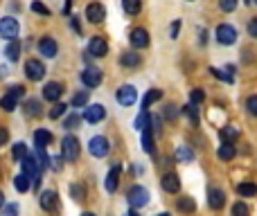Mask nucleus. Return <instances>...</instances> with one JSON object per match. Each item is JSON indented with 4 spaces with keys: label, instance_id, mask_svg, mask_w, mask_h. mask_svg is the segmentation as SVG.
<instances>
[{
    "label": "nucleus",
    "instance_id": "1",
    "mask_svg": "<svg viewBox=\"0 0 257 216\" xmlns=\"http://www.w3.org/2000/svg\"><path fill=\"white\" fill-rule=\"evenodd\" d=\"M61 156H64V160H68V162H75V160L79 158V140L72 137V135H65L64 142H61Z\"/></svg>",
    "mask_w": 257,
    "mask_h": 216
},
{
    "label": "nucleus",
    "instance_id": "2",
    "mask_svg": "<svg viewBox=\"0 0 257 216\" xmlns=\"http://www.w3.org/2000/svg\"><path fill=\"white\" fill-rule=\"evenodd\" d=\"M128 205L131 207H135V210H140V207H145L147 203H149V192H147L145 187H140V185H135V187L128 189Z\"/></svg>",
    "mask_w": 257,
    "mask_h": 216
},
{
    "label": "nucleus",
    "instance_id": "3",
    "mask_svg": "<svg viewBox=\"0 0 257 216\" xmlns=\"http://www.w3.org/2000/svg\"><path fill=\"white\" fill-rule=\"evenodd\" d=\"M18 20L12 16H7L0 20V36L5 39V41H16L18 39Z\"/></svg>",
    "mask_w": 257,
    "mask_h": 216
},
{
    "label": "nucleus",
    "instance_id": "4",
    "mask_svg": "<svg viewBox=\"0 0 257 216\" xmlns=\"http://www.w3.org/2000/svg\"><path fill=\"white\" fill-rule=\"evenodd\" d=\"M216 41L221 43V45H233L237 41V29L228 23H221L216 27Z\"/></svg>",
    "mask_w": 257,
    "mask_h": 216
},
{
    "label": "nucleus",
    "instance_id": "5",
    "mask_svg": "<svg viewBox=\"0 0 257 216\" xmlns=\"http://www.w3.org/2000/svg\"><path fill=\"white\" fill-rule=\"evenodd\" d=\"M25 75L32 79V81H41L43 77H45V65L41 61H36V59H29L27 63H25Z\"/></svg>",
    "mask_w": 257,
    "mask_h": 216
},
{
    "label": "nucleus",
    "instance_id": "6",
    "mask_svg": "<svg viewBox=\"0 0 257 216\" xmlns=\"http://www.w3.org/2000/svg\"><path fill=\"white\" fill-rule=\"evenodd\" d=\"M88 151L93 153L95 158H104L106 153H108V140H106L104 135H95L90 144H88Z\"/></svg>",
    "mask_w": 257,
    "mask_h": 216
},
{
    "label": "nucleus",
    "instance_id": "7",
    "mask_svg": "<svg viewBox=\"0 0 257 216\" xmlns=\"http://www.w3.org/2000/svg\"><path fill=\"white\" fill-rule=\"evenodd\" d=\"M115 99H117V104L131 106V104H135V99H138V93H135L133 86H120V88H117Z\"/></svg>",
    "mask_w": 257,
    "mask_h": 216
},
{
    "label": "nucleus",
    "instance_id": "8",
    "mask_svg": "<svg viewBox=\"0 0 257 216\" xmlns=\"http://www.w3.org/2000/svg\"><path fill=\"white\" fill-rule=\"evenodd\" d=\"M104 117H106V108L102 104H90L86 108V113H84V119H86V122H90V124L102 122Z\"/></svg>",
    "mask_w": 257,
    "mask_h": 216
},
{
    "label": "nucleus",
    "instance_id": "9",
    "mask_svg": "<svg viewBox=\"0 0 257 216\" xmlns=\"http://www.w3.org/2000/svg\"><path fill=\"white\" fill-rule=\"evenodd\" d=\"M108 52V43L104 41V36H93L90 43H88V54H93V57H106Z\"/></svg>",
    "mask_w": 257,
    "mask_h": 216
},
{
    "label": "nucleus",
    "instance_id": "10",
    "mask_svg": "<svg viewBox=\"0 0 257 216\" xmlns=\"http://www.w3.org/2000/svg\"><path fill=\"white\" fill-rule=\"evenodd\" d=\"M82 83L86 88H97L102 83V72L97 68H86L82 72Z\"/></svg>",
    "mask_w": 257,
    "mask_h": 216
},
{
    "label": "nucleus",
    "instance_id": "11",
    "mask_svg": "<svg viewBox=\"0 0 257 216\" xmlns=\"http://www.w3.org/2000/svg\"><path fill=\"white\" fill-rule=\"evenodd\" d=\"M39 52H41L43 57H47V59H54L57 57V52H59L57 41L50 39V36H43L41 41H39Z\"/></svg>",
    "mask_w": 257,
    "mask_h": 216
},
{
    "label": "nucleus",
    "instance_id": "12",
    "mask_svg": "<svg viewBox=\"0 0 257 216\" xmlns=\"http://www.w3.org/2000/svg\"><path fill=\"white\" fill-rule=\"evenodd\" d=\"M21 164H23V171L29 176V178H32V180H34L36 176H41L43 164H41V162H36L34 156H27V158H23V160H21Z\"/></svg>",
    "mask_w": 257,
    "mask_h": 216
},
{
    "label": "nucleus",
    "instance_id": "13",
    "mask_svg": "<svg viewBox=\"0 0 257 216\" xmlns=\"http://www.w3.org/2000/svg\"><path fill=\"white\" fill-rule=\"evenodd\" d=\"M86 18L90 20V23L97 25V23H102V20L106 18V9L100 5V2H93V5L86 7Z\"/></svg>",
    "mask_w": 257,
    "mask_h": 216
},
{
    "label": "nucleus",
    "instance_id": "14",
    "mask_svg": "<svg viewBox=\"0 0 257 216\" xmlns=\"http://www.w3.org/2000/svg\"><path fill=\"white\" fill-rule=\"evenodd\" d=\"M131 45L133 47H138V50H142V47H147L149 45V34H147V29H142V27H135L133 32H131Z\"/></svg>",
    "mask_w": 257,
    "mask_h": 216
},
{
    "label": "nucleus",
    "instance_id": "15",
    "mask_svg": "<svg viewBox=\"0 0 257 216\" xmlns=\"http://www.w3.org/2000/svg\"><path fill=\"white\" fill-rule=\"evenodd\" d=\"M61 95H64V86L57 83V81L45 83V88H43V97H45L47 101H57Z\"/></svg>",
    "mask_w": 257,
    "mask_h": 216
},
{
    "label": "nucleus",
    "instance_id": "16",
    "mask_svg": "<svg viewBox=\"0 0 257 216\" xmlns=\"http://www.w3.org/2000/svg\"><path fill=\"white\" fill-rule=\"evenodd\" d=\"M208 205H210L212 210H221L223 205H226V194L221 189H210L208 194Z\"/></svg>",
    "mask_w": 257,
    "mask_h": 216
},
{
    "label": "nucleus",
    "instance_id": "17",
    "mask_svg": "<svg viewBox=\"0 0 257 216\" xmlns=\"http://www.w3.org/2000/svg\"><path fill=\"white\" fill-rule=\"evenodd\" d=\"M120 174H122V167H120V164H115V167L108 171V176H106V192H115V189H117Z\"/></svg>",
    "mask_w": 257,
    "mask_h": 216
},
{
    "label": "nucleus",
    "instance_id": "18",
    "mask_svg": "<svg viewBox=\"0 0 257 216\" xmlns=\"http://www.w3.org/2000/svg\"><path fill=\"white\" fill-rule=\"evenodd\" d=\"M163 189L170 194H176L181 189V180H178V176L176 174H165L163 176Z\"/></svg>",
    "mask_w": 257,
    "mask_h": 216
},
{
    "label": "nucleus",
    "instance_id": "19",
    "mask_svg": "<svg viewBox=\"0 0 257 216\" xmlns=\"http://www.w3.org/2000/svg\"><path fill=\"white\" fill-rule=\"evenodd\" d=\"M41 207L45 212H54V210H57V194H54V192H43L41 194Z\"/></svg>",
    "mask_w": 257,
    "mask_h": 216
},
{
    "label": "nucleus",
    "instance_id": "20",
    "mask_svg": "<svg viewBox=\"0 0 257 216\" xmlns=\"http://www.w3.org/2000/svg\"><path fill=\"white\" fill-rule=\"evenodd\" d=\"M34 142H36V146H39V149H45V146L52 142V133H50V131H45V129H39L34 133Z\"/></svg>",
    "mask_w": 257,
    "mask_h": 216
},
{
    "label": "nucleus",
    "instance_id": "21",
    "mask_svg": "<svg viewBox=\"0 0 257 216\" xmlns=\"http://www.w3.org/2000/svg\"><path fill=\"white\" fill-rule=\"evenodd\" d=\"M235 144L233 142H223L221 146H219V151H216V156H219V158L221 160H226V162H228V160H233L235 158Z\"/></svg>",
    "mask_w": 257,
    "mask_h": 216
},
{
    "label": "nucleus",
    "instance_id": "22",
    "mask_svg": "<svg viewBox=\"0 0 257 216\" xmlns=\"http://www.w3.org/2000/svg\"><path fill=\"white\" fill-rule=\"evenodd\" d=\"M14 187H16L21 194H25L29 187H32V178H29V176L23 171L21 176H16V178H14Z\"/></svg>",
    "mask_w": 257,
    "mask_h": 216
},
{
    "label": "nucleus",
    "instance_id": "23",
    "mask_svg": "<svg viewBox=\"0 0 257 216\" xmlns=\"http://www.w3.org/2000/svg\"><path fill=\"white\" fill-rule=\"evenodd\" d=\"M120 63H122L124 68H135V65H140V54L122 52V57H120Z\"/></svg>",
    "mask_w": 257,
    "mask_h": 216
},
{
    "label": "nucleus",
    "instance_id": "24",
    "mask_svg": "<svg viewBox=\"0 0 257 216\" xmlns=\"http://www.w3.org/2000/svg\"><path fill=\"white\" fill-rule=\"evenodd\" d=\"M237 192H239V196H244V198H251V196L257 194V185L255 182H239V185H237Z\"/></svg>",
    "mask_w": 257,
    "mask_h": 216
},
{
    "label": "nucleus",
    "instance_id": "25",
    "mask_svg": "<svg viewBox=\"0 0 257 216\" xmlns=\"http://www.w3.org/2000/svg\"><path fill=\"white\" fill-rule=\"evenodd\" d=\"M176 207L181 212H185V214H192V212L196 210V203H194V198H190V196H183V198H178Z\"/></svg>",
    "mask_w": 257,
    "mask_h": 216
},
{
    "label": "nucleus",
    "instance_id": "26",
    "mask_svg": "<svg viewBox=\"0 0 257 216\" xmlns=\"http://www.w3.org/2000/svg\"><path fill=\"white\" fill-rule=\"evenodd\" d=\"M149 124H151V115H149V113H147L145 108H142L140 115L135 117V129H138V131L142 133L145 129H149Z\"/></svg>",
    "mask_w": 257,
    "mask_h": 216
},
{
    "label": "nucleus",
    "instance_id": "27",
    "mask_svg": "<svg viewBox=\"0 0 257 216\" xmlns=\"http://www.w3.org/2000/svg\"><path fill=\"white\" fill-rule=\"evenodd\" d=\"M160 97H163V93H160V90H158V88H151V90H149V93L145 95V97H142V108H149V106L153 104V101H158L160 99Z\"/></svg>",
    "mask_w": 257,
    "mask_h": 216
},
{
    "label": "nucleus",
    "instance_id": "28",
    "mask_svg": "<svg viewBox=\"0 0 257 216\" xmlns=\"http://www.w3.org/2000/svg\"><path fill=\"white\" fill-rule=\"evenodd\" d=\"M122 7L127 14L135 16V14H140V9H142V0H122Z\"/></svg>",
    "mask_w": 257,
    "mask_h": 216
},
{
    "label": "nucleus",
    "instance_id": "29",
    "mask_svg": "<svg viewBox=\"0 0 257 216\" xmlns=\"http://www.w3.org/2000/svg\"><path fill=\"white\" fill-rule=\"evenodd\" d=\"M29 153H27V144H25V142H16V144H14V149H12V158L16 160H23V158H27Z\"/></svg>",
    "mask_w": 257,
    "mask_h": 216
},
{
    "label": "nucleus",
    "instance_id": "30",
    "mask_svg": "<svg viewBox=\"0 0 257 216\" xmlns=\"http://www.w3.org/2000/svg\"><path fill=\"white\" fill-rule=\"evenodd\" d=\"M5 54L9 61H16L18 57H21V43L18 41H9V45L5 47Z\"/></svg>",
    "mask_w": 257,
    "mask_h": 216
},
{
    "label": "nucleus",
    "instance_id": "31",
    "mask_svg": "<svg viewBox=\"0 0 257 216\" xmlns=\"http://www.w3.org/2000/svg\"><path fill=\"white\" fill-rule=\"evenodd\" d=\"M176 160H181V162H192L194 160V151H190V146H178V151H176Z\"/></svg>",
    "mask_w": 257,
    "mask_h": 216
},
{
    "label": "nucleus",
    "instance_id": "32",
    "mask_svg": "<svg viewBox=\"0 0 257 216\" xmlns=\"http://www.w3.org/2000/svg\"><path fill=\"white\" fill-rule=\"evenodd\" d=\"M183 113H185L187 117H190V122L196 126L199 124V108H196V104H187V106H183Z\"/></svg>",
    "mask_w": 257,
    "mask_h": 216
},
{
    "label": "nucleus",
    "instance_id": "33",
    "mask_svg": "<svg viewBox=\"0 0 257 216\" xmlns=\"http://www.w3.org/2000/svg\"><path fill=\"white\" fill-rule=\"evenodd\" d=\"M151 133H153L151 129L142 131V149H145L147 153H153V137H151Z\"/></svg>",
    "mask_w": 257,
    "mask_h": 216
},
{
    "label": "nucleus",
    "instance_id": "34",
    "mask_svg": "<svg viewBox=\"0 0 257 216\" xmlns=\"http://www.w3.org/2000/svg\"><path fill=\"white\" fill-rule=\"evenodd\" d=\"M25 113H27L29 117H39V115H41V104H39L36 99L25 101Z\"/></svg>",
    "mask_w": 257,
    "mask_h": 216
},
{
    "label": "nucleus",
    "instance_id": "35",
    "mask_svg": "<svg viewBox=\"0 0 257 216\" xmlns=\"http://www.w3.org/2000/svg\"><path fill=\"white\" fill-rule=\"evenodd\" d=\"M16 97H14V95H9L7 93L5 97H2V99H0V108H2V111H14V108H16Z\"/></svg>",
    "mask_w": 257,
    "mask_h": 216
},
{
    "label": "nucleus",
    "instance_id": "36",
    "mask_svg": "<svg viewBox=\"0 0 257 216\" xmlns=\"http://www.w3.org/2000/svg\"><path fill=\"white\" fill-rule=\"evenodd\" d=\"M221 137H223V142H233L239 137V131L235 129V126H226V129H221Z\"/></svg>",
    "mask_w": 257,
    "mask_h": 216
},
{
    "label": "nucleus",
    "instance_id": "37",
    "mask_svg": "<svg viewBox=\"0 0 257 216\" xmlns=\"http://www.w3.org/2000/svg\"><path fill=\"white\" fill-rule=\"evenodd\" d=\"M75 108H79V106H86L88 104V90H82V93H77L75 97H72V101H70Z\"/></svg>",
    "mask_w": 257,
    "mask_h": 216
},
{
    "label": "nucleus",
    "instance_id": "38",
    "mask_svg": "<svg viewBox=\"0 0 257 216\" xmlns=\"http://www.w3.org/2000/svg\"><path fill=\"white\" fill-rule=\"evenodd\" d=\"M32 12L41 14V16H50V9H47L43 2H39V0H32Z\"/></svg>",
    "mask_w": 257,
    "mask_h": 216
},
{
    "label": "nucleus",
    "instance_id": "39",
    "mask_svg": "<svg viewBox=\"0 0 257 216\" xmlns=\"http://www.w3.org/2000/svg\"><path fill=\"white\" fill-rule=\"evenodd\" d=\"M219 7H221V12H235L237 9V0H219Z\"/></svg>",
    "mask_w": 257,
    "mask_h": 216
},
{
    "label": "nucleus",
    "instance_id": "40",
    "mask_svg": "<svg viewBox=\"0 0 257 216\" xmlns=\"http://www.w3.org/2000/svg\"><path fill=\"white\" fill-rule=\"evenodd\" d=\"M233 216H248V205L246 203H235L233 205Z\"/></svg>",
    "mask_w": 257,
    "mask_h": 216
},
{
    "label": "nucleus",
    "instance_id": "41",
    "mask_svg": "<svg viewBox=\"0 0 257 216\" xmlns=\"http://www.w3.org/2000/svg\"><path fill=\"white\" fill-rule=\"evenodd\" d=\"M203 99H205V95L201 88H194L192 93H190V101H192V104H201Z\"/></svg>",
    "mask_w": 257,
    "mask_h": 216
},
{
    "label": "nucleus",
    "instance_id": "42",
    "mask_svg": "<svg viewBox=\"0 0 257 216\" xmlns=\"http://www.w3.org/2000/svg\"><path fill=\"white\" fill-rule=\"evenodd\" d=\"M65 111H68V106H65V104H54L52 111H50V117H52V119H57V117H61Z\"/></svg>",
    "mask_w": 257,
    "mask_h": 216
},
{
    "label": "nucleus",
    "instance_id": "43",
    "mask_svg": "<svg viewBox=\"0 0 257 216\" xmlns=\"http://www.w3.org/2000/svg\"><path fill=\"white\" fill-rule=\"evenodd\" d=\"M246 108H248V113H251V115L257 117V95H253V97H248V99H246Z\"/></svg>",
    "mask_w": 257,
    "mask_h": 216
},
{
    "label": "nucleus",
    "instance_id": "44",
    "mask_svg": "<svg viewBox=\"0 0 257 216\" xmlns=\"http://www.w3.org/2000/svg\"><path fill=\"white\" fill-rule=\"evenodd\" d=\"M178 113H181V111H178L174 104H167V106H165V117H167V119H176V117H178Z\"/></svg>",
    "mask_w": 257,
    "mask_h": 216
},
{
    "label": "nucleus",
    "instance_id": "45",
    "mask_svg": "<svg viewBox=\"0 0 257 216\" xmlns=\"http://www.w3.org/2000/svg\"><path fill=\"white\" fill-rule=\"evenodd\" d=\"M210 72L216 77V79H221V81H228V83H233V75H226L223 70H216V68H210Z\"/></svg>",
    "mask_w": 257,
    "mask_h": 216
},
{
    "label": "nucleus",
    "instance_id": "46",
    "mask_svg": "<svg viewBox=\"0 0 257 216\" xmlns=\"http://www.w3.org/2000/svg\"><path fill=\"white\" fill-rule=\"evenodd\" d=\"M160 124H163V117L151 115V124H149V129H151L153 133H160Z\"/></svg>",
    "mask_w": 257,
    "mask_h": 216
},
{
    "label": "nucleus",
    "instance_id": "47",
    "mask_svg": "<svg viewBox=\"0 0 257 216\" xmlns=\"http://www.w3.org/2000/svg\"><path fill=\"white\" fill-rule=\"evenodd\" d=\"M72 196H75V200H82L84 196H86V192H84L82 185H72Z\"/></svg>",
    "mask_w": 257,
    "mask_h": 216
},
{
    "label": "nucleus",
    "instance_id": "48",
    "mask_svg": "<svg viewBox=\"0 0 257 216\" xmlns=\"http://www.w3.org/2000/svg\"><path fill=\"white\" fill-rule=\"evenodd\" d=\"M23 93H25L23 86H12V88H9V95H14L16 99H21V97H23Z\"/></svg>",
    "mask_w": 257,
    "mask_h": 216
},
{
    "label": "nucleus",
    "instance_id": "49",
    "mask_svg": "<svg viewBox=\"0 0 257 216\" xmlns=\"http://www.w3.org/2000/svg\"><path fill=\"white\" fill-rule=\"evenodd\" d=\"M77 122H79V117H77V115H68V117H65L64 126H65V129H72V126H77Z\"/></svg>",
    "mask_w": 257,
    "mask_h": 216
},
{
    "label": "nucleus",
    "instance_id": "50",
    "mask_svg": "<svg viewBox=\"0 0 257 216\" xmlns=\"http://www.w3.org/2000/svg\"><path fill=\"white\" fill-rule=\"evenodd\" d=\"M5 216H18V205H7L5 207Z\"/></svg>",
    "mask_w": 257,
    "mask_h": 216
},
{
    "label": "nucleus",
    "instance_id": "51",
    "mask_svg": "<svg viewBox=\"0 0 257 216\" xmlns=\"http://www.w3.org/2000/svg\"><path fill=\"white\" fill-rule=\"evenodd\" d=\"M248 34H251L253 39H257V18H253L251 23H248Z\"/></svg>",
    "mask_w": 257,
    "mask_h": 216
},
{
    "label": "nucleus",
    "instance_id": "52",
    "mask_svg": "<svg viewBox=\"0 0 257 216\" xmlns=\"http://www.w3.org/2000/svg\"><path fill=\"white\" fill-rule=\"evenodd\" d=\"M7 140H9V133H7L5 126H0V146L7 144Z\"/></svg>",
    "mask_w": 257,
    "mask_h": 216
},
{
    "label": "nucleus",
    "instance_id": "53",
    "mask_svg": "<svg viewBox=\"0 0 257 216\" xmlns=\"http://www.w3.org/2000/svg\"><path fill=\"white\" fill-rule=\"evenodd\" d=\"M178 29H181V20H176V23H171V39H176V36H178Z\"/></svg>",
    "mask_w": 257,
    "mask_h": 216
},
{
    "label": "nucleus",
    "instance_id": "54",
    "mask_svg": "<svg viewBox=\"0 0 257 216\" xmlns=\"http://www.w3.org/2000/svg\"><path fill=\"white\" fill-rule=\"evenodd\" d=\"M61 158H64V156H61ZM61 158H52V160H50V162H52V169H61Z\"/></svg>",
    "mask_w": 257,
    "mask_h": 216
},
{
    "label": "nucleus",
    "instance_id": "55",
    "mask_svg": "<svg viewBox=\"0 0 257 216\" xmlns=\"http://www.w3.org/2000/svg\"><path fill=\"white\" fill-rule=\"evenodd\" d=\"M70 7H72V0H65V5H64V14L68 16V12H70Z\"/></svg>",
    "mask_w": 257,
    "mask_h": 216
},
{
    "label": "nucleus",
    "instance_id": "56",
    "mask_svg": "<svg viewBox=\"0 0 257 216\" xmlns=\"http://www.w3.org/2000/svg\"><path fill=\"white\" fill-rule=\"evenodd\" d=\"M72 29H75L77 34H79V20H77V18H72Z\"/></svg>",
    "mask_w": 257,
    "mask_h": 216
},
{
    "label": "nucleus",
    "instance_id": "57",
    "mask_svg": "<svg viewBox=\"0 0 257 216\" xmlns=\"http://www.w3.org/2000/svg\"><path fill=\"white\" fill-rule=\"evenodd\" d=\"M2 205H5V194L0 192V207H2Z\"/></svg>",
    "mask_w": 257,
    "mask_h": 216
},
{
    "label": "nucleus",
    "instance_id": "58",
    "mask_svg": "<svg viewBox=\"0 0 257 216\" xmlns=\"http://www.w3.org/2000/svg\"><path fill=\"white\" fill-rule=\"evenodd\" d=\"M128 216H140V214H138V212H135V207H133V210L128 212Z\"/></svg>",
    "mask_w": 257,
    "mask_h": 216
},
{
    "label": "nucleus",
    "instance_id": "59",
    "mask_svg": "<svg viewBox=\"0 0 257 216\" xmlns=\"http://www.w3.org/2000/svg\"><path fill=\"white\" fill-rule=\"evenodd\" d=\"M82 216H95V214H90V212H84V214Z\"/></svg>",
    "mask_w": 257,
    "mask_h": 216
},
{
    "label": "nucleus",
    "instance_id": "60",
    "mask_svg": "<svg viewBox=\"0 0 257 216\" xmlns=\"http://www.w3.org/2000/svg\"><path fill=\"white\" fill-rule=\"evenodd\" d=\"M158 216H170V214H158Z\"/></svg>",
    "mask_w": 257,
    "mask_h": 216
},
{
    "label": "nucleus",
    "instance_id": "61",
    "mask_svg": "<svg viewBox=\"0 0 257 216\" xmlns=\"http://www.w3.org/2000/svg\"><path fill=\"white\" fill-rule=\"evenodd\" d=\"M253 2H255V5H257V0H253Z\"/></svg>",
    "mask_w": 257,
    "mask_h": 216
}]
</instances>
